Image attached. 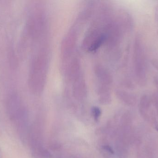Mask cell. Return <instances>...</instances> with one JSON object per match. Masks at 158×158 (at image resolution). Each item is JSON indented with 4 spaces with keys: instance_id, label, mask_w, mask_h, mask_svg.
<instances>
[{
    "instance_id": "6da1fadb",
    "label": "cell",
    "mask_w": 158,
    "mask_h": 158,
    "mask_svg": "<svg viewBox=\"0 0 158 158\" xmlns=\"http://www.w3.org/2000/svg\"><path fill=\"white\" fill-rule=\"evenodd\" d=\"M134 66L136 80L143 86L147 83L146 63L143 41L140 36H136L134 44Z\"/></svg>"
},
{
    "instance_id": "7a4b0ae2",
    "label": "cell",
    "mask_w": 158,
    "mask_h": 158,
    "mask_svg": "<svg viewBox=\"0 0 158 158\" xmlns=\"http://www.w3.org/2000/svg\"><path fill=\"white\" fill-rule=\"evenodd\" d=\"M150 105V99L147 95H143L141 97L140 102V109L141 112H145L148 109Z\"/></svg>"
},
{
    "instance_id": "3957f363",
    "label": "cell",
    "mask_w": 158,
    "mask_h": 158,
    "mask_svg": "<svg viewBox=\"0 0 158 158\" xmlns=\"http://www.w3.org/2000/svg\"><path fill=\"white\" fill-rule=\"evenodd\" d=\"M100 113H101V112L98 108H94L93 110L94 117L96 119H97L99 117L100 115Z\"/></svg>"
},
{
    "instance_id": "277c9868",
    "label": "cell",
    "mask_w": 158,
    "mask_h": 158,
    "mask_svg": "<svg viewBox=\"0 0 158 158\" xmlns=\"http://www.w3.org/2000/svg\"><path fill=\"white\" fill-rule=\"evenodd\" d=\"M156 82H157L158 84V80H157L156 81Z\"/></svg>"
}]
</instances>
